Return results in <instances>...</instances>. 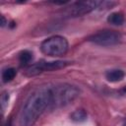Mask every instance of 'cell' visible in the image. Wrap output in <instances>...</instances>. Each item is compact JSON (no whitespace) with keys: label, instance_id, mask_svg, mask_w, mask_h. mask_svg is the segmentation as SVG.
Here are the masks:
<instances>
[{"label":"cell","instance_id":"cell-3","mask_svg":"<svg viewBox=\"0 0 126 126\" xmlns=\"http://www.w3.org/2000/svg\"><path fill=\"white\" fill-rule=\"evenodd\" d=\"M68 41L64 36L53 35L42 41L40 49L42 53L48 56H61L68 50Z\"/></svg>","mask_w":126,"mask_h":126},{"label":"cell","instance_id":"cell-12","mask_svg":"<svg viewBox=\"0 0 126 126\" xmlns=\"http://www.w3.org/2000/svg\"><path fill=\"white\" fill-rule=\"evenodd\" d=\"M8 99H9V95L7 94H3L2 96H1V104H2V109L5 108V105H6V102H8Z\"/></svg>","mask_w":126,"mask_h":126},{"label":"cell","instance_id":"cell-5","mask_svg":"<svg viewBox=\"0 0 126 126\" xmlns=\"http://www.w3.org/2000/svg\"><path fill=\"white\" fill-rule=\"evenodd\" d=\"M89 40L100 46H111L120 42L121 34L116 31L104 30L91 35Z\"/></svg>","mask_w":126,"mask_h":126},{"label":"cell","instance_id":"cell-13","mask_svg":"<svg viewBox=\"0 0 126 126\" xmlns=\"http://www.w3.org/2000/svg\"><path fill=\"white\" fill-rule=\"evenodd\" d=\"M1 19H2V22H1V26H2V27H4V26H5V24H6V20H5L4 16H2V17H1Z\"/></svg>","mask_w":126,"mask_h":126},{"label":"cell","instance_id":"cell-9","mask_svg":"<svg viewBox=\"0 0 126 126\" xmlns=\"http://www.w3.org/2000/svg\"><path fill=\"white\" fill-rule=\"evenodd\" d=\"M16 74H17V71L14 68H7V69H5L2 72V80H3V82L7 83V82L12 81L15 78Z\"/></svg>","mask_w":126,"mask_h":126},{"label":"cell","instance_id":"cell-4","mask_svg":"<svg viewBox=\"0 0 126 126\" xmlns=\"http://www.w3.org/2000/svg\"><path fill=\"white\" fill-rule=\"evenodd\" d=\"M69 64V62L67 61H50V62H46V61H40L37 63H34L31 66H29L26 71L25 74L29 77L32 76H36L38 74H41L43 72H51V71H55L58 69H62L64 67H66Z\"/></svg>","mask_w":126,"mask_h":126},{"label":"cell","instance_id":"cell-10","mask_svg":"<svg viewBox=\"0 0 126 126\" xmlns=\"http://www.w3.org/2000/svg\"><path fill=\"white\" fill-rule=\"evenodd\" d=\"M32 59V53L29 50H24L19 54V61L22 65H27Z\"/></svg>","mask_w":126,"mask_h":126},{"label":"cell","instance_id":"cell-14","mask_svg":"<svg viewBox=\"0 0 126 126\" xmlns=\"http://www.w3.org/2000/svg\"><path fill=\"white\" fill-rule=\"evenodd\" d=\"M6 126H10V122H8V123L6 124Z\"/></svg>","mask_w":126,"mask_h":126},{"label":"cell","instance_id":"cell-15","mask_svg":"<svg viewBox=\"0 0 126 126\" xmlns=\"http://www.w3.org/2000/svg\"><path fill=\"white\" fill-rule=\"evenodd\" d=\"M125 126H126V123H125Z\"/></svg>","mask_w":126,"mask_h":126},{"label":"cell","instance_id":"cell-1","mask_svg":"<svg viewBox=\"0 0 126 126\" xmlns=\"http://www.w3.org/2000/svg\"><path fill=\"white\" fill-rule=\"evenodd\" d=\"M52 86H42L33 91L25 101L20 113V126H32L51 104Z\"/></svg>","mask_w":126,"mask_h":126},{"label":"cell","instance_id":"cell-7","mask_svg":"<svg viewBox=\"0 0 126 126\" xmlns=\"http://www.w3.org/2000/svg\"><path fill=\"white\" fill-rule=\"evenodd\" d=\"M125 76L124 71L120 70V69H112L106 72L105 74V78L107 79V81L109 82H119L121 81Z\"/></svg>","mask_w":126,"mask_h":126},{"label":"cell","instance_id":"cell-8","mask_svg":"<svg viewBox=\"0 0 126 126\" xmlns=\"http://www.w3.org/2000/svg\"><path fill=\"white\" fill-rule=\"evenodd\" d=\"M107 22L110 23L111 25H114V26H121L124 23V16L118 12L112 13L108 16Z\"/></svg>","mask_w":126,"mask_h":126},{"label":"cell","instance_id":"cell-2","mask_svg":"<svg viewBox=\"0 0 126 126\" xmlns=\"http://www.w3.org/2000/svg\"><path fill=\"white\" fill-rule=\"evenodd\" d=\"M80 94V90L70 84H59L52 86L50 109L65 106L75 100Z\"/></svg>","mask_w":126,"mask_h":126},{"label":"cell","instance_id":"cell-11","mask_svg":"<svg viewBox=\"0 0 126 126\" xmlns=\"http://www.w3.org/2000/svg\"><path fill=\"white\" fill-rule=\"evenodd\" d=\"M72 120L76 121V122H82L84 120H86L87 118V113L84 109H77L76 111H74L71 115Z\"/></svg>","mask_w":126,"mask_h":126},{"label":"cell","instance_id":"cell-6","mask_svg":"<svg viewBox=\"0 0 126 126\" xmlns=\"http://www.w3.org/2000/svg\"><path fill=\"white\" fill-rule=\"evenodd\" d=\"M102 2L100 1H80L71 4L70 7L67 8L66 14L70 17H78L88 14L97 8Z\"/></svg>","mask_w":126,"mask_h":126}]
</instances>
